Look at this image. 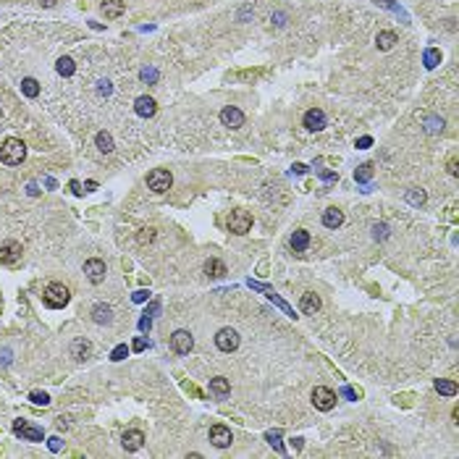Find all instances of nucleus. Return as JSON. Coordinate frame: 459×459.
<instances>
[{"mask_svg":"<svg viewBox=\"0 0 459 459\" xmlns=\"http://www.w3.org/2000/svg\"><path fill=\"white\" fill-rule=\"evenodd\" d=\"M27 155V145L16 139V136H8V139L3 142V147H0V160H3L6 166H18L21 160H24Z\"/></svg>","mask_w":459,"mask_h":459,"instance_id":"f257e3e1","label":"nucleus"},{"mask_svg":"<svg viewBox=\"0 0 459 459\" xmlns=\"http://www.w3.org/2000/svg\"><path fill=\"white\" fill-rule=\"evenodd\" d=\"M42 300H45V305H48V307L61 310V307L68 305V300H71V291H68V286H63V284H50L48 289H45Z\"/></svg>","mask_w":459,"mask_h":459,"instance_id":"f03ea898","label":"nucleus"},{"mask_svg":"<svg viewBox=\"0 0 459 459\" xmlns=\"http://www.w3.org/2000/svg\"><path fill=\"white\" fill-rule=\"evenodd\" d=\"M171 184H173V176L168 173V171H163V168H155V171H150L147 173V187L152 189V192H168L171 189Z\"/></svg>","mask_w":459,"mask_h":459,"instance_id":"7ed1b4c3","label":"nucleus"},{"mask_svg":"<svg viewBox=\"0 0 459 459\" xmlns=\"http://www.w3.org/2000/svg\"><path fill=\"white\" fill-rule=\"evenodd\" d=\"M312 404L320 412H328V409L336 407V394L331 391V388H326V386H315L312 388Z\"/></svg>","mask_w":459,"mask_h":459,"instance_id":"20e7f679","label":"nucleus"},{"mask_svg":"<svg viewBox=\"0 0 459 459\" xmlns=\"http://www.w3.org/2000/svg\"><path fill=\"white\" fill-rule=\"evenodd\" d=\"M13 433L18 435V438H24V441H34V444L45 438L42 428H37V425H32V423H27V420H13Z\"/></svg>","mask_w":459,"mask_h":459,"instance_id":"39448f33","label":"nucleus"},{"mask_svg":"<svg viewBox=\"0 0 459 459\" xmlns=\"http://www.w3.org/2000/svg\"><path fill=\"white\" fill-rule=\"evenodd\" d=\"M252 228V215L247 213V210H234L231 215H228V231L231 234H247Z\"/></svg>","mask_w":459,"mask_h":459,"instance_id":"423d86ee","label":"nucleus"},{"mask_svg":"<svg viewBox=\"0 0 459 459\" xmlns=\"http://www.w3.org/2000/svg\"><path fill=\"white\" fill-rule=\"evenodd\" d=\"M215 347L221 352H236L239 349V333L234 328H221L215 333Z\"/></svg>","mask_w":459,"mask_h":459,"instance_id":"0eeeda50","label":"nucleus"},{"mask_svg":"<svg viewBox=\"0 0 459 459\" xmlns=\"http://www.w3.org/2000/svg\"><path fill=\"white\" fill-rule=\"evenodd\" d=\"M192 347H194V338H192V333L189 331H173V336H171V349L176 352V354H189L192 352Z\"/></svg>","mask_w":459,"mask_h":459,"instance_id":"6e6552de","label":"nucleus"},{"mask_svg":"<svg viewBox=\"0 0 459 459\" xmlns=\"http://www.w3.org/2000/svg\"><path fill=\"white\" fill-rule=\"evenodd\" d=\"M105 273H108V268H105V263L97 260V257H92V260L84 263V275H87L89 284H103V281H105Z\"/></svg>","mask_w":459,"mask_h":459,"instance_id":"1a4fd4ad","label":"nucleus"},{"mask_svg":"<svg viewBox=\"0 0 459 459\" xmlns=\"http://www.w3.org/2000/svg\"><path fill=\"white\" fill-rule=\"evenodd\" d=\"M18 260H21V244L18 242L8 239V242L0 244V263L3 265H16Z\"/></svg>","mask_w":459,"mask_h":459,"instance_id":"9d476101","label":"nucleus"},{"mask_svg":"<svg viewBox=\"0 0 459 459\" xmlns=\"http://www.w3.org/2000/svg\"><path fill=\"white\" fill-rule=\"evenodd\" d=\"M221 121H223V126L239 129V126H244V113H242L239 108H234V105H226V108L221 110Z\"/></svg>","mask_w":459,"mask_h":459,"instance_id":"9b49d317","label":"nucleus"},{"mask_svg":"<svg viewBox=\"0 0 459 459\" xmlns=\"http://www.w3.org/2000/svg\"><path fill=\"white\" fill-rule=\"evenodd\" d=\"M210 441H213V446H218V449H226V446H231V430H228L226 425H213L210 428Z\"/></svg>","mask_w":459,"mask_h":459,"instance_id":"f8f14e48","label":"nucleus"},{"mask_svg":"<svg viewBox=\"0 0 459 459\" xmlns=\"http://www.w3.org/2000/svg\"><path fill=\"white\" fill-rule=\"evenodd\" d=\"M302 121H305V126H307L310 131H320V129L326 126V113L320 110V108H310V110L305 113Z\"/></svg>","mask_w":459,"mask_h":459,"instance_id":"ddd939ff","label":"nucleus"},{"mask_svg":"<svg viewBox=\"0 0 459 459\" xmlns=\"http://www.w3.org/2000/svg\"><path fill=\"white\" fill-rule=\"evenodd\" d=\"M121 444H124L126 451H139V449L145 446V433H142V430H126L124 438H121Z\"/></svg>","mask_w":459,"mask_h":459,"instance_id":"4468645a","label":"nucleus"},{"mask_svg":"<svg viewBox=\"0 0 459 459\" xmlns=\"http://www.w3.org/2000/svg\"><path fill=\"white\" fill-rule=\"evenodd\" d=\"M134 110L139 113L142 118H150V116H155V110H157V105H155V100L152 97H147V95H142V97H136L134 100Z\"/></svg>","mask_w":459,"mask_h":459,"instance_id":"2eb2a0df","label":"nucleus"},{"mask_svg":"<svg viewBox=\"0 0 459 459\" xmlns=\"http://www.w3.org/2000/svg\"><path fill=\"white\" fill-rule=\"evenodd\" d=\"M92 320H95L97 326H108V323H113V310L100 302V305L92 307Z\"/></svg>","mask_w":459,"mask_h":459,"instance_id":"dca6fc26","label":"nucleus"},{"mask_svg":"<svg viewBox=\"0 0 459 459\" xmlns=\"http://www.w3.org/2000/svg\"><path fill=\"white\" fill-rule=\"evenodd\" d=\"M89 352H92V344H89L87 338H74V341H71V357H74V360L82 362V360L89 357Z\"/></svg>","mask_w":459,"mask_h":459,"instance_id":"f3484780","label":"nucleus"},{"mask_svg":"<svg viewBox=\"0 0 459 459\" xmlns=\"http://www.w3.org/2000/svg\"><path fill=\"white\" fill-rule=\"evenodd\" d=\"M249 286H252V289H257V291H265V296H268V300H273V302H275V305H278V307H281V310H284L286 315H291V317H296V315H294V312L289 310V305H286V302L281 300V296H275V291H273V289H268V286H263V284H252V281H249Z\"/></svg>","mask_w":459,"mask_h":459,"instance_id":"a211bd4d","label":"nucleus"},{"mask_svg":"<svg viewBox=\"0 0 459 459\" xmlns=\"http://www.w3.org/2000/svg\"><path fill=\"white\" fill-rule=\"evenodd\" d=\"M210 394H215L218 399H226L228 394H231V383H228L226 378H213L210 381Z\"/></svg>","mask_w":459,"mask_h":459,"instance_id":"6ab92c4d","label":"nucleus"},{"mask_svg":"<svg viewBox=\"0 0 459 459\" xmlns=\"http://www.w3.org/2000/svg\"><path fill=\"white\" fill-rule=\"evenodd\" d=\"M300 307H302L305 315H315V312L320 310V296H317V294H305L302 302H300Z\"/></svg>","mask_w":459,"mask_h":459,"instance_id":"aec40b11","label":"nucleus"},{"mask_svg":"<svg viewBox=\"0 0 459 459\" xmlns=\"http://www.w3.org/2000/svg\"><path fill=\"white\" fill-rule=\"evenodd\" d=\"M341 223H344V213H341V210L328 208V210L323 213V226H326V228H338Z\"/></svg>","mask_w":459,"mask_h":459,"instance_id":"412c9836","label":"nucleus"},{"mask_svg":"<svg viewBox=\"0 0 459 459\" xmlns=\"http://www.w3.org/2000/svg\"><path fill=\"white\" fill-rule=\"evenodd\" d=\"M307 244H310V234L305 231V228H300V231L291 234V247H294V252H305Z\"/></svg>","mask_w":459,"mask_h":459,"instance_id":"4be33fe9","label":"nucleus"},{"mask_svg":"<svg viewBox=\"0 0 459 459\" xmlns=\"http://www.w3.org/2000/svg\"><path fill=\"white\" fill-rule=\"evenodd\" d=\"M103 13H105L108 18L121 16V13H124V0H105V3H103Z\"/></svg>","mask_w":459,"mask_h":459,"instance_id":"5701e85b","label":"nucleus"},{"mask_svg":"<svg viewBox=\"0 0 459 459\" xmlns=\"http://www.w3.org/2000/svg\"><path fill=\"white\" fill-rule=\"evenodd\" d=\"M375 45H378V50H391L394 45H396V34H394V32H378Z\"/></svg>","mask_w":459,"mask_h":459,"instance_id":"b1692460","label":"nucleus"},{"mask_svg":"<svg viewBox=\"0 0 459 459\" xmlns=\"http://www.w3.org/2000/svg\"><path fill=\"white\" fill-rule=\"evenodd\" d=\"M205 273L213 275V278H223V275H226L228 270H226V265H223L221 260H215V257H213V260L205 263Z\"/></svg>","mask_w":459,"mask_h":459,"instance_id":"393cba45","label":"nucleus"},{"mask_svg":"<svg viewBox=\"0 0 459 459\" xmlns=\"http://www.w3.org/2000/svg\"><path fill=\"white\" fill-rule=\"evenodd\" d=\"M55 71H58L61 76H74V71H76V63H74V58H58V63H55Z\"/></svg>","mask_w":459,"mask_h":459,"instance_id":"a878e982","label":"nucleus"},{"mask_svg":"<svg viewBox=\"0 0 459 459\" xmlns=\"http://www.w3.org/2000/svg\"><path fill=\"white\" fill-rule=\"evenodd\" d=\"M435 391H438L441 396H454V394H456V383L438 378V381H435Z\"/></svg>","mask_w":459,"mask_h":459,"instance_id":"bb28decb","label":"nucleus"},{"mask_svg":"<svg viewBox=\"0 0 459 459\" xmlns=\"http://www.w3.org/2000/svg\"><path fill=\"white\" fill-rule=\"evenodd\" d=\"M265 438H268V444L278 451V454H284V444H281V430H268L265 433Z\"/></svg>","mask_w":459,"mask_h":459,"instance_id":"cd10ccee","label":"nucleus"},{"mask_svg":"<svg viewBox=\"0 0 459 459\" xmlns=\"http://www.w3.org/2000/svg\"><path fill=\"white\" fill-rule=\"evenodd\" d=\"M370 176H373V166H370V163H362V166L354 171V178H357L360 184H367V181H370Z\"/></svg>","mask_w":459,"mask_h":459,"instance_id":"c85d7f7f","label":"nucleus"},{"mask_svg":"<svg viewBox=\"0 0 459 459\" xmlns=\"http://www.w3.org/2000/svg\"><path fill=\"white\" fill-rule=\"evenodd\" d=\"M438 63H441V50L428 48V50H425V68H435Z\"/></svg>","mask_w":459,"mask_h":459,"instance_id":"c756f323","label":"nucleus"},{"mask_svg":"<svg viewBox=\"0 0 459 459\" xmlns=\"http://www.w3.org/2000/svg\"><path fill=\"white\" fill-rule=\"evenodd\" d=\"M21 92H24L27 97H37L39 95V84L34 79H24V82H21Z\"/></svg>","mask_w":459,"mask_h":459,"instance_id":"7c9ffc66","label":"nucleus"},{"mask_svg":"<svg viewBox=\"0 0 459 459\" xmlns=\"http://www.w3.org/2000/svg\"><path fill=\"white\" fill-rule=\"evenodd\" d=\"M97 150H100V152H110V150H113V136H110V134H105V131L97 134Z\"/></svg>","mask_w":459,"mask_h":459,"instance_id":"2f4dec72","label":"nucleus"},{"mask_svg":"<svg viewBox=\"0 0 459 459\" xmlns=\"http://www.w3.org/2000/svg\"><path fill=\"white\" fill-rule=\"evenodd\" d=\"M29 399H32V404H39V407H48V404H50V396L45 394V391H32Z\"/></svg>","mask_w":459,"mask_h":459,"instance_id":"473e14b6","label":"nucleus"},{"mask_svg":"<svg viewBox=\"0 0 459 459\" xmlns=\"http://www.w3.org/2000/svg\"><path fill=\"white\" fill-rule=\"evenodd\" d=\"M407 199H409L412 205H423V202H425V192H423V189H412V192L407 194Z\"/></svg>","mask_w":459,"mask_h":459,"instance_id":"72a5a7b5","label":"nucleus"},{"mask_svg":"<svg viewBox=\"0 0 459 459\" xmlns=\"http://www.w3.org/2000/svg\"><path fill=\"white\" fill-rule=\"evenodd\" d=\"M152 239H155V231H152V228H142L139 236H136V242H139V244H150Z\"/></svg>","mask_w":459,"mask_h":459,"instance_id":"f704fd0d","label":"nucleus"},{"mask_svg":"<svg viewBox=\"0 0 459 459\" xmlns=\"http://www.w3.org/2000/svg\"><path fill=\"white\" fill-rule=\"evenodd\" d=\"M126 354H129V349H126V344H118V347H116V349H113V354H110V360H113V362H118V360H124Z\"/></svg>","mask_w":459,"mask_h":459,"instance_id":"c9c22d12","label":"nucleus"},{"mask_svg":"<svg viewBox=\"0 0 459 459\" xmlns=\"http://www.w3.org/2000/svg\"><path fill=\"white\" fill-rule=\"evenodd\" d=\"M131 349H134V352H145V349H147V338H145V336H136L134 344H131Z\"/></svg>","mask_w":459,"mask_h":459,"instance_id":"e433bc0d","label":"nucleus"},{"mask_svg":"<svg viewBox=\"0 0 459 459\" xmlns=\"http://www.w3.org/2000/svg\"><path fill=\"white\" fill-rule=\"evenodd\" d=\"M150 296H152V294H150L147 289H139V291H134V302H147Z\"/></svg>","mask_w":459,"mask_h":459,"instance_id":"4c0bfd02","label":"nucleus"},{"mask_svg":"<svg viewBox=\"0 0 459 459\" xmlns=\"http://www.w3.org/2000/svg\"><path fill=\"white\" fill-rule=\"evenodd\" d=\"M373 236H375V239H386V236H388V228H386L383 223L375 226V228H373Z\"/></svg>","mask_w":459,"mask_h":459,"instance_id":"58836bf2","label":"nucleus"},{"mask_svg":"<svg viewBox=\"0 0 459 459\" xmlns=\"http://www.w3.org/2000/svg\"><path fill=\"white\" fill-rule=\"evenodd\" d=\"M142 79H145V82H155V79H157V71H155V68H142Z\"/></svg>","mask_w":459,"mask_h":459,"instance_id":"ea45409f","label":"nucleus"},{"mask_svg":"<svg viewBox=\"0 0 459 459\" xmlns=\"http://www.w3.org/2000/svg\"><path fill=\"white\" fill-rule=\"evenodd\" d=\"M150 326H152V320H150V315L145 312V317L139 320V331H150Z\"/></svg>","mask_w":459,"mask_h":459,"instance_id":"a19ab883","label":"nucleus"},{"mask_svg":"<svg viewBox=\"0 0 459 459\" xmlns=\"http://www.w3.org/2000/svg\"><path fill=\"white\" fill-rule=\"evenodd\" d=\"M48 446H50V451H58V449H61V438H58V435H53V438H48Z\"/></svg>","mask_w":459,"mask_h":459,"instance_id":"79ce46f5","label":"nucleus"},{"mask_svg":"<svg viewBox=\"0 0 459 459\" xmlns=\"http://www.w3.org/2000/svg\"><path fill=\"white\" fill-rule=\"evenodd\" d=\"M370 145H373V139H370V136H362V139L357 142V147H360V150H365V147H370Z\"/></svg>","mask_w":459,"mask_h":459,"instance_id":"37998d69","label":"nucleus"},{"mask_svg":"<svg viewBox=\"0 0 459 459\" xmlns=\"http://www.w3.org/2000/svg\"><path fill=\"white\" fill-rule=\"evenodd\" d=\"M344 396H349V399H357V391L354 388H349V386H344V391H341Z\"/></svg>","mask_w":459,"mask_h":459,"instance_id":"c03bdc74","label":"nucleus"},{"mask_svg":"<svg viewBox=\"0 0 459 459\" xmlns=\"http://www.w3.org/2000/svg\"><path fill=\"white\" fill-rule=\"evenodd\" d=\"M449 173H451V176H456V173H459V166H456V160H449Z\"/></svg>","mask_w":459,"mask_h":459,"instance_id":"a18cd8bd","label":"nucleus"},{"mask_svg":"<svg viewBox=\"0 0 459 459\" xmlns=\"http://www.w3.org/2000/svg\"><path fill=\"white\" fill-rule=\"evenodd\" d=\"M71 192H74V194H82V192H84L79 181H71Z\"/></svg>","mask_w":459,"mask_h":459,"instance_id":"49530a36","label":"nucleus"},{"mask_svg":"<svg viewBox=\"0 0 459 459\" xmlns=\"http://www.w3.org/2000/svg\"><path fill=\"white\" fill-rule=\"evenodd\" d=\"M92 189H97V184H95V181H87V184H84V192H92Z\"/></svg>","mask_w":459,"mask_h":459,"instance_id":"de8ad7c7","label":"nucleus"},{"mask_svg":"<svg viewBox=\"0 0 459 459\" xmlns=\"http://www.w3.org/2000/svg\"><path fill=\"white\" fill-rule=\"evenodd\" d=\"M294 171H296V173H305V171H307V166H302V163H296V166H294Z\"/></svg>","mask_w":459,"mask_h":459,"instance_id":"09e8293b","label":"nucleus"},{"mask_svg":"<svg viewBox=\"0 0 459 459\" xmlns=\"http://www.w3.org/2000/svg\"><path fill=\"white\" fill-rule=\"evenodd\" d=\"M39 3H45V6H55V0H39Z\"/></svg>","mask_w":459,"mask_h":459,"instance_id":"8fccbe9b","label":"nucleus"},{"mask_svg":"<svg viewBox=\"0 0 459 459\" xmlns=\"http://www.w3.org/2000/svg\"><path fill=\"white\" fill-rule=\"evenodd\" d=\"M0 307H3V300H0Z\"/></svg>","mask_w":459,"mask_h":459,"instance_id":"3c124183","label":"nucleus"}]
</instances>
